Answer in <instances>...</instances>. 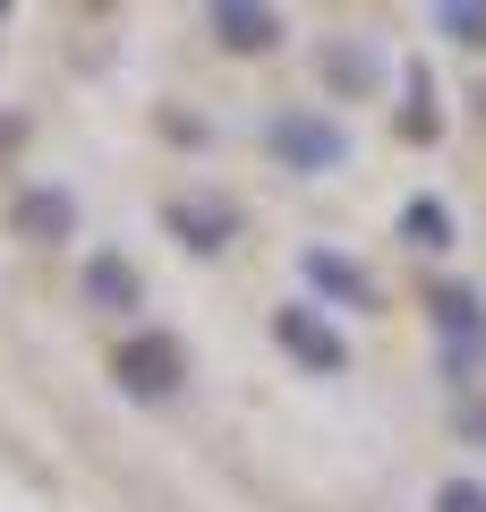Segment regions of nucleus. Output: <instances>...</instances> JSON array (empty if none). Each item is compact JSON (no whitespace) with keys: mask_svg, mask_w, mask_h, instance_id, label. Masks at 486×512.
<instances>
[{"mask_svg":"<svg viewBox=\"0 0 486 512\" xmlns=\"http://www.w3.org/2000/svg\"><path fill=\"white\" fill-rule=\"evenodd\" d=\"M435 35H452V43H486V0H444V9H435Z\"/></svg>","mask_w":486,"mask_h":512,"instance_id":"12","label":"nucleus"},{"mask_svg":"<svg viewBox=\"0 0 486 512\" xmlns=\"http://www.w3.org/2000/svg\"><path fill=\"white\" fill-rule=\"evenodd\" d=\"M427 308H435V325L452 333V359H469V350H478V333H486V308H478V291L444 282V291H427Z\"/></svg>","mask_w":486,"mask_h":512,"instance_id":"8","label":"nucleus"},{"mask_svg":"<svg viewBox=\"0 0 486 512\" xmlns=\"http://www.w3.org/2000/svg\"><path fill=\"white\" fill-rule=\"evenodd\" d=\"M316 69H324V86L350 94V103H367V86H376V52H359V43H324Z\"/></svg>","mask_w":486,"mask_h":512,"instance_id":"9","label":"nucleus"},{"mask_svg":"<svg viewBox=\"0 0 486 512\" xmlns=\"http://www.w3.org/2000/svg\"><path fill=\"white\" fill-rule=\"evenodd\" d=\"M162 222H171L197 256H214V248L239 239V205L231 197H197V188H188V197H162Z\"/></svg>","mask_w":486,"mask_h":512,"instance_id":"4","label":"nucleus"},{"mask_svg":"<svg viewBox=\"0 0 486 512\" xmlns=\"http://www.w3.org/2000/svg\"><path fill=\"white\" fill-rule=\"evenodd\" d=\"M435 512H486V487L478 478H452V487H435Z\"/></svg>","mask_w":486,"mask_h":512,"instance_id":"14","label":"nucleus"},{"mask_svg":"<svg viewBox=\"0 0 486 512\" xmlns=\"http://www.w3.org/2000/svg\"><path fill=\"white\" fill-rule=\"evenodd\" d=\"M265 146L282 171H342L350 163V137L342 120H324V111H282V120L265 128Z\"/></svg>","mask_w":486,"mask_h":512,"instance_id":"1","label":"nucleus"},{"mask_svg":"<svg viewBox=\"0 0 486 512\" xmlns=\"http://www.w3.org/2000/svg\"><path fill=\"white\" fill-rule=\"evenodd\" d=\"M18 231L43 239V248H60V239L77 231V197L69 188H18Z\"/></svg>","mask_w":486,"mask_h":512,"instance_id":"6","label":"nucleus"},{"mask_svg":"<svg viewBox=\"0 0 486 512\" xmlns=\"http://www.w3.org/2000/svg\"><path fill=\"white\" fill-rule=\"evenodd\" d=\"M435 86H427V69H410V120H401V128H410V137H435Z\"/></svg>","mask_w":486,"mask_h":512,"instance_id":"13","label":"nucleus"},{"mask_svg":"<svg viewBox=\"0 0 486 512\" xmlns=\"http://www.w3.org/2000/svg\"><path fill=\"white\" fill-rule=\"evenodd\" d=\"M86 299H94V308H111V316H120V308H137V265L103 248V256L86 265Z\"/></svg>","mask_w":486,"mask_h":512,"instance_id":"10","label":"nucleus"},{"mask_svg":"<svg viewBox=\"0 0 486 512\" xmlns=\"http://www.w3.org/2000/svg\"><path fill=\"white\" fill-rule=\"evenodd\" d=\"M214 43H222V52H273V43H282V9L222 0V9H214Z\"/></svg>","mask_w":486,"mask_h":512,"instance_id":"5","label":"nucleus"},{"mask_svg":"<svg viewBox=\"0 0 486 512\" xmlns=\"http://www.w3.org/2000/svg\"><path fill=\"white\" fill-rule=\"evenodd\" d=\"M401 239H410V248H452V214L435 197H410L401 205Z\"/></svg>","mask_w":486,"mask_h":512,"instance_id":"11","label":"nucleus"},{"mask_svg":"<svg viewBox=\"0 0 486 512\" xmlns=\"http://www.w3.org/2000/svg\"><path fill=\"white\" fill-rule=\"evenodd\" d=\"M111 376H120L137 402H171L180 376H188V350L171 342V333H128V342L111 350Z\"/></svg>","mask_w":486,"mask_h":512,"instance_id":"2","label":"nucleus"},{"mask_svg":"<svg viewBox=\"0 0 486 512\" xmlns=\"http://www.w3.org/2000/svg\"><path fill=\"white\" fill-rule=\"evenodd\" d=\"M273 333H282V350H290L299 367H316V376H342V367H350V342L324 325V308H307V299L273 316Z\"/></svg>","mask_w":486,"mask_h":512,"instance_id":"3","label":"nucleus"},{"mask_svg":"<svg viewBox=\"0 0 486 512\" xmlns=\"http://www.w3.org/2000/svg\"><path fill=\"white\" fill-rule=\"evenodd\" d=\"M299 274L316 282L324 299H342V308H376V282H367L350 256H333V248H307V256H299Z\"/></svg>","mask_w":486,"mask_h":512,"instance_id":"7","label":"nucleus"}]
</instances>
